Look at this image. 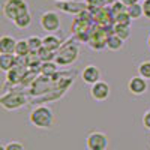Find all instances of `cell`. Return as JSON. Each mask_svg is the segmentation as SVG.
Wrapping results in <instances>:
<instances>
[{"label": "cell", "mask_w": 150, "mask_h": 150, "mask_svg": "<svg viewBox=\"0 0 150 150\" xmlns=\"http://www.w3.org/2000/svg\"><path fill=\"white\" fill-rule=\"evenodd\" d=\"M32 53L30 50V45L27 42V39H20L17 42V47H15V56L18 57H29Z\"/></svg>", "instance_id": "cell-18"}, {"label": "cell", "mask_w": 150, "mask_h": 150, "mask_svg": "<svg viewBox=\"0 0 150 150\" xmlns=\"http://www.w3.org/2000/svg\"><path fill=\"white\" fill-rule=\"evenodd\" d=\"M149 89V81L144 80L140 75H135V77H131L128 81V90L135 95V96H141L147 92Z\"/></svg>", "instance_id": "cell-10"}, {"label": "cell", "mask_w": 150, "mask_h": 150, "mask_svg": "<svg viewBox=\"0 0 150 150\" xmlns=\"http://www.w3.org/2000/svg\"><path fill=\"white\" fill-rule=\"evenodd\" d=\"M143 126L150 131V110H147L143 114Z\"/></svg>", "instance_id": "cell-27"}, {"label": "cell", "mask_w": 150, "mask_h": 150, "mask_svg": "<svg viewBox=\"0 0 150 150\" xmlns=\"http://www.w3.org/2000/svg\"><path fill=\"white\" fill-rule=\"evenodd\" d=\"M123 39L122 38H119L117 35L114 33H111L108 36V41H107V48L110 50V51H119V50L123 48Z\"/></svg>", "instance_id": "cell-19"}, {"label": "cell", "mask_w": 150, "mask_h": 150, "mask_svg": "<svg viewBox=\"0 0 150 150\" xmlns=\"http://www.w3.org/2000/svg\"><path fill=\"white\" fill-rule=\"evenodd\" d=\"M114 2L116 0H86L87 8H89V11L92 12V14H95V12H98L99 9H102V8L111 6Z\"/></svg>", "instance_id": "cell-17"}, {"label": "cell", "mask_w": 150, "mask_h": 150, "mask_svg": "<svg viewBox=\"0 0 150 150\" xmlns=\"http://www.w3.org/2000/svg\"><path fill=\"white\" fill-rule=\"evenodd\" d=\"M108 144H110V140H108L107 134H104L101 131H93L86 138L87 150H107Z\"/></svg>", "instance_id": "cell-7"}, {"label": "cell", "mask_w": 150, "mask_h": 150, "mask_svg": "<svg viewBox=\"0 0 150 150\" xmlns=\"http://www.w3.org/2000/svg\"><path fill=\"white\" fill-rule=\"evenodd\" d=\"M24 74H26V71H24L23 66H15L14 69H11L9 72H6V81L9 84L12 83V86L17 84V83H21Z\"/></svg>", "instance_id": "cell-15"}, {"label": "cell", "mask_w": 150, "mask_h": 150, "mask_svg": "<svg viewBox=\"0 0 150 150\" xmlns=\"http://www.w3.org/2000/svg\"><path fill=\"white\" fill-rule=\"evenodd\" d=\"M143 11H144V17L150 20V0H143Z\"/></svg>", "instance_id": "cell-28"}, {"label": "cell", "mask_w": 150, "mask_h": 150, "mask_svg": "<svg viewBox=\"0 0 150 150\" xmlns=\"http://www.w3.org/2000/svg\"><path fill=\"white\" fill-rule=\"evenodd\" d=\"M137 71H138L140 77H143L144 80L149 81L150 80V60H143L138 65V68H137Z\"/></svg>", "instance_id": "cell-23"}, {"label": "cell", "mask_w": 150, "mask_h": 150, "mask_svg": "<svg viewBox=\"0 0 150 150\" xmlns=\"http://www.w3.org/2000/svg\"><path fill=\"white\" fill-rule=\"evenodd\" d=\"M14 23V26L20 30H24V29H29L30 24H32V14L30 12H27V14H23L21 17H18L17 20L12 21Z\"/></svg>", "instance_id": "cell-20"}, {"label": "cell", "mask_w": 150, "mask_h": 150, "mask_svg": "<svg viewBox=\"0 0 150 150\" xmlns=\"http://www.w3.org/2000/svg\"><path fill=\"white\" fill-rule=\"evenodd\" d=\"M17 56L15 54H0V69L3 72H9L17 66Z\"/></svg>", "instance_id": "cell-14"}, {"label": "cell", "mask_w": 150, "mask_h": 150, "mask_svg": "<svg viewBox=\"0 0 150 150\" xmlns=\"http://www.w3.org/2000/svg\"><path fill=\"white\" fill-rule=\"evenodd\" d=\"M29 12V3L26 0H5L2 6V14L5 18L14 21L23 14Z\"/></svg>", "instance_id": "cell-4"}, {"label": "cell", "mask_w": 150, "mask_h": 150, "mask_svg": "<svg viewBox=\"0 0 150 150\" xmlns=\"http://www.w3.org/2000/svg\"><path fill=\"white\" fill-rule=\"evenodd\" d=\"M80 56V45L77 41H68L62 45V48L56 53L54 62L59 66H69L78 60Z\"/></svg>", "instance_id": "cell-2"}, {"label": "cell", "mask_w": 150, "mask_h": 150, "mask_svg": "<svg viewBox=\"0 0 150 150\" xmlns=\"http://www.w3.org/2000/svg\"><path fill=\"white\" fill-rule=\"evenodd\" d=\"M56 6L62 12H65V14H68V15H74V17H77V15L81 14V12L89 9L86 2H57Z\"/></svg>", "instance_id": "cell-8"}, {"label": "cell", "mask_w": 150, "mask_h": 150, "mask_svg": "<svg viewBox=\"0 0 150 150\" xmlns=\"http://www.w3.org/2000/svg\"><path fill=\"white\" fill-rule=\"evenodd\" d=\"M57 2H86V0H57Z\"/></svg>", "instance_id": "cell-30"}, {"label": "cell", "mask_w": 150, "mask_h": 150, "mask_svg": "<svg viewBox=\"0 0 150 150\" xmlns=\"http://www.w3.org/2000/svg\"><path fill=\"white\" fill-rule=\"evenodd\" d=\"M147 45H149V48H150V35H149V38H147Z\"/></svg>", "instance_id": "cell-31"}, {"label": "cell", "mask_w": 150, "mask_h": 150, "mask_svg": "<svg viewBox=\"0 0 150 150\" xmlns=\"http://www.w3.org/2000/svg\"><path fill=\"white\" fill-rule=\"evenodd\" d=\"M81 80L84 81V84L93 86L98 81H101V69L96 65H87L83 71H81Z\"/></svg>", "instance_id": "cell-11"}, {"label": "cell", "mask_w": 150, "mask_h": 150, "mask_svg": "<svg viewBox=\"0 0 150 150\" xmlns=\"http://www.w3.org/2000/svg\"><path fill=\"white\" fill-rule=\"evenodd\" d=\"M5 149L6 150H24V146L20 141H9L5 144Z\"/></svg>", "instance_id": "cell-26"}, {"label": "cell", "mask_w": 150, "mask_h": 150, "mask_svg": "<svg viewBox=\"0 0 150 150\" xmlns=\"http://www.w3.org/2000/svg\"><path fill=\"white\" fill-rule=\"evenodd\" d=\"M17 39L14 36L3 35L0 38V54H15V47H17Z\"/></svg>", "instance_id": "cell-12"}, {"label": "cell", "mask_w": 150, "mask_h": 150, "mask_svg": "<svg viewBox=\"0 0 150 150\" xmlns=\"http://www.w3.org/2000/svg\"><path fill=\"white\" fill-rule=\"evenodd\" d=\"M29 120L35 128L39 129H51L54 125V112L47 105H39L30 111Z\"/></svg>", "instance_id": "cell-1"}, {"label": "cell", "mask_w": 150, "mask_h": 150, "mask_svg": "<svg viewBox=\"0 0 150 150\" xmlns=\"http://www.w3.org/2000/svg\"><path fill=\"white\" fill-rule=\"evenodd\" d=\"M126 12L129 14V17L132 20H138L144 15V11H143V3H134V5H129L126 8Z\"/></svg>", "instance_id": "cell-21"}, {"label": "cell", "mask_w": 150, "mask_h": 150, "mask_svg": "<svg viewBox=\"0 0 150 150\" xmlns=\"http://www.w3.org/2000/svg\"><path fill=\"white\" fill-rule=\"evenodd\" d=\"M42 41H44V48L48 50V51H51V53H57L59 50L62 48V45H63L62 41L53 33H50L45 38H42Z\"/></svg>", "instance_id": "cell-13"}, {"label": "cell", "mask_w": 150, "mask_h": 150, "mask_svg": "<svg viewBox=\"0 0 150 150\" xmlns=\"http://www.w3.org/2000/svg\"><path fill=\"white\" fill-rule=\"evenodd\" d=\"M110 93H111V89H110L108 83H105L102 80L98 81L96 84H93L90 87V96H92V99H95V101H98V102L107 101V99L110 98Z\"/></svg>", "instance_id": "cell-9"}, {"label": "cell", "mask_w": 150, "mask_h": 150, "mask_svg": "<svg viewBox=\"0 0 150 150\" xmlns=\"http://www.w3.org/2000/svg\"><path fill=\"white\" fill-rule=\"evenodd\" d=\"M112 33V29H107V27H101V26H93L92 32H90V38H89V45L93 51H102L104 48H107V41L108 36Z\"/></svg>", "instance_id": "cell-3"}, {"label": "cell", "mask_w": 150, "mask_h": 150, "mask_svg": "<svg viewBox=\"0 0 150 150\" xmlns=\"http://www.w3.org/2000/svg\"><path fill=\"white\" fill-rule=\"evenodd\" d=\"M112 33L117 35L119 38H122L123 41L129 39L131 36V27L129 26H120V24H114L112 26Z\"/></svg>", "instance_id": "cell-22"}, {"label": "cell", "mask_w": 150, "mask_h": 150, "mask_svg": "<svg viewBox=\"0 0 150 150\" xmlns=\"http://www.w3.org/2000/svg\"><path fill=\"white\" fill-rule=\"evenodd\" d=\"M0 150H6V149H5V144H2V146H0Z\"/></svg>", "instance_id": "cell-32"}, {"label": "cell", "mask_w": 150, "mask_h": 150, "mask_svg": "<svg viewBox=\"0 0 150 150\" xmlns=\"http://www.w3.org/2000/svg\"><path fill=\"white\" fill-rule=\"evenodd\" d=\"M119 2L125 3L126 6H129V5H134V3H140V0H119Z\"/></svg>", "instance_id": "cell-29"}, {"label": "cell", "mask_w": 150, "mask_h": 150, "mask_svg": "<svg viewBox=\"0 0 150 150\" xmlns=\"http://www.w3.org/2000/svg\"><path fill=\"white\" fill-rule=\"evenodd\" d=\"M131 23H132V18L129 17V14H128L126 11L114 17V24H120V26H129V27H131Z\"/></svg>", "instance_id": "cell-25"}, {"label": "cell", "mask_w": 150, "mask_h": 150, "mask_svg": "<svg viewBox=\"0 0 150 150\" xmlns=\"http://www.w3.org/2000/svg\"><path fill=\"white\" fill-rule=\"evenodd\" d=\"M39 71L44 77H48V78H53L54 75L59 74V65L56 62H44V63L39 66Z\"/></svg>", "instance_id": "cell-16"}, {"label": "cell", "mask_w": 150, "mask_h": 150, "mask_svg": "<svg viewBox=\"0 0 150 150\" xmlns=\"http://www.w3.org/2000/svg\"><path fill=\"white\" fill-rule=\"evenodd\" d=\"M27 42L30 45L32 53H38L44 47V41H42V38H39V36H30V38H27Z\"/></svg>", "instance_id": "cell-24"}, {"label": "cell", "mask_w": 150, "mask_h": 150, "mask_svg": "<svg viewBox=\"0 0 150 150\" xmlns=\"http://www.w3.org/2000/svg\"><path fill=\"white\" fill-rule=\"evenodd\" d=\"M39 23H41L42 30L47 32V33H56V32L60 30V26H62L60 15L56 11L44 12V14L41 15V18H39Z\"/></svg>", "instance_id": "cell-6"}, {"label": "cell", "mask_w": 150, "mask_h": 150, "mask_svg": "<svg viewBox=\"0 0 150 150\" xmlns=\"http://www.w3.org/2000/svg\"><path fill=\"white\" fill-rule=\"evenodd\" d=\"M27 98L23 92H17V90H11L8 93H3L0 98V105L8 111H14L21 108L23 105H26Z\"/></svg>", "instance_id": "cell-5"}]
</instances>
